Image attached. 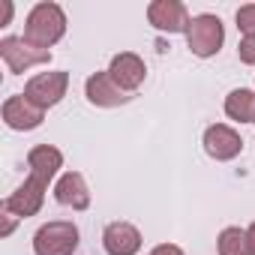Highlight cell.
Listing matches in <instances>:
<instances>
[{"label": "cell", "instance_id": "277c9868", "mask_svg": "<svg viewBox=\"0 0 255 255\" xmlns=\"http://www.w3.org/2000/svg\"><path fill=\"white\" fill-rule=\"evenodd\" d=\"M66 87H69V72L63 69H54V72H39L33 75L27 84H24V96L36 105V108H54L63 96H66Z\"/></svg>", "mask_w": 255, "mask_h": 255}, {"label": "cell", "instance_id": "2e32d148", "mask_svg": "<svg viewBox=\"0 0 255 255\" xmlns=\"http://www.w3.org/2000/svg\"><path fill=\"white\" fill-rule=\"evenodd\" d=\"M216 252L219 255H255L252 243H249V234L237 225H228L219 231V240H216Z\"/></svg>", "mask_w": 255, "mask_h": 255}, {"label": "cell", "instance_id": "9a60e30c", "mask_svg": "<svg viewBox=\"0 0 255 255\" xmlns=\"http://www.w3.org/2000/svg\"><path fill=\"white\" fill-rule=\"evenodd\" d=\"M225 114L237 123H255V93L237 87L225 96Z\"/></svg>", "mask_w": 255, "mask_h": 255}, {"label": "cell", "instance_id": "30bf717a", "mask_svg": "<svg viewBox=\"0 0 255 255\" xmlns=\"http://www.w3.org/2000/svg\"><path fill=\"white\" fill-rule=\"evenodd\" d=\"M108 75H111L126 93H132V90L141 87V81H144V75H147V66H144V60H141L135 51H120V54L111 57Z\"/></svg>", "mask_w": 255, "mask_h": 255}, {"label": "cell", "instance_id": "52a82bcc", "mask_svg": "<svg viewBox=\"0 0 255 255\" xmlns=\"http://www.w3.org/2000/svg\"><path fill=\"white\" fill-rule=\"evenodd\" d=\"M147 21L162 33H186L192 18L180 0H156L147 6Z\"/></svg>", "mask_w": 255, "mask_h": 255}, {"label": "cell", "instance_id": "ba28073f", "mask_svg": "<svg viewBox=\"0 0 255 255\" xmlns=\"http://www.w3.org/2000/svg\"><path fill=\"white\" fill-rule=\"evenodd\" d=\"M45 183H39L36 177H27L6 201H3V210H9L12 216L18 219H27V216H36L42 210V201H45Z\"/></svg>", "mask_w": 255, "mask_h": 255}, {"label": "cell", "instance_id": "4fadbf2b", "mask_svg": "<svg viewBox=\"0 0 255 255\" xmlns=\"http://www.w3.org/2000/svg\"><path fill=\"white\" fill-rule=\"evenodd\" d=\"M54 198L57 204L63 207H72V210H87L90 207V189H87V180L81 171H66L57 186H54Z\"/></svg>", "mask_w": 255, "mask_h": 255}, {"label": "cell", "instance_id": "9c48e42d", "mask_svg": "<svg viewBox=\"0 0 255 255\" xmlns=\"http://www.w3.org/2000/svg\"><path fill=\"white\" fill-rule=\"evenodd\" d=\"M84 93H87V99L93 102V105H99V108H117V105H126L132 99V93H126L111 75H108V69L105 72H93L90 78H87V84H84Z\"/></svg>", "mask_w": 255, "mask_h": 255}, {"label": "cell", "instance_id": "e0dca14e", "mask_svg": "<svg viewBox=\"0 0 255 255\" xmlns=\"http://www.w3.org/2000/svg\"><path fill=\"white\" fill-rule=\"evenodd\" d=\"M234 18H237V27L243 30V36H252V33H255V3L240 6Z\"/></svg>", "mask_w": 255, "mask_h": 255}, {"label": "cell", "instance_id": "5b68a950", "mask_svg": "<svg viewBox=\"0 0 255 255\" xmlns=\"http://www.w3.org/2000/svg\"><path fill=\"white\" fill-rule=\"evenodd\" d=\"M0 57H3V63L9 66L12 75H21V72H27L30 66L48 63V60H51V51L33 48V45H27V42L18 39V36H3V39H0Z\"/></svg>", "mask_w": 255, "mask_h": 255}, {"label": "cell", "instance_id": "44dd1931", "mask_svg": "<svg viewBox=\"0 0 255 255\" xmlns=\"http://www.w3.org/2000/svg\"><path fill=\"white\" fill-rule=\"evenodd\" d=\"M9 18H12V3L3 0V24H9Z\"/></svg>", "mask_w": 255, "mask_h": 255}, {"label": "cell", "instance_id": "d6986e66", "mask_svg": "<svg viewBox=\"0 0 255 255\" xmlns=\"http://www.w3.org/2000/svg\"><path fill=\"white\" fill-rule=\"evenodd\" d=\"M150 255H186V252L180 246H174V243H159V246H153Z\"/></svg>", "mask_w": 255, "mask_h": 255}, {"label": "cell", "instance_id": "7a4b0ae2", "mask_svg": "<svg viewBox=\"0 0 255 255\" xmlns=\"http://www.w3.org/2000/svg\"><path fill=\"white\" fill-rule=\"evenodd\" d=\"M78 249V225L66 219L45 222L33 234V252L36 255H72Z\"/></svg>", "mask_w": 255, "mask_h": 255}, {"label": "cell", "instance_id": "ac0fdd59", "mask_svg": "<svg viewBox=\"0 0 255 255\" xmlns=\"http://www.w3.org/2000/svg\"><path fill=\"white\" fill-rule=\"evenodd\" d=\"M237 57H240L246 66H255V33L240 39V45H237Z\"/></svg>", "mask_w": 255, "mask_h": 255}, {"label": "cell", "instance_id": "7c38bea8", "mask_svg": "<svg viewBox=\"0 0 255 255\" xmlns=\"http://www.w3.org/2000/svg\"><path fill=\"white\" fill-rule=\"evenodd\" d=\"M102 246L108 255H135L141 249V231L132 222H108L102 231Z\"/></svg>", "mask_w": 255, "mask_h": 255}, {"label": "cell", "instance_id": "5bb4252c", "mask_svg": "<svg viewBox=\"0 0 255 255\" xmlns=\"http://www.w3.org/2000/svg\"><path fill=\"white\" fill-rule=\"evenodd\" d=\"M60 165H63V153L57 150V147H51V144H36L30 153H27V168H30V174L27 177H36L39 183H51V177L60 171Z\"/></svg>", "mask_w": 255, "mask_h": 255}, {"label": "cell", "instance_id": "3957f363", "mask_svg": "<svg viewBox=\"0 0 255 255\" xmlns=\"http://www.w3.org/2000/svg\"><path fill=\"white\" fill-rule=\"evenodd\" d=\"M225 42V27L219 21V15H195L186 27V45L195 57H213Z\"/></svg>", "mask_w": 255, "mask_h": 255}, {"label": "cell", "instance_id": "8fae6325", "mask_svg": "<svg viewBox=\"0 0 255 255\" xmlns=\"http://www.w3.org/2000/svg\"><path fill=\"white\" fill-rule=\"evenodd\" d=\"M45 111L36 108L24 93H15L3 102V120L9 129H18V132H27V129H36V126L42 123Z\"/></svg>", "mask_w": 255, "mask_h": 255}, {"label": "cell", "instance_id": "6da1fadb", "mask_svg": "<svg viewBox=\"0 0 255 255\" xmlns=\"http://www.w3.org/2000/svg\"><path fill=\"white\" fill-rule=\"evenodd\" d=\"M66 33V15L57 3H36L30 12H27V21H24V42L33 45V48H51L57 39H63Z\"/></svg>", "mask_w": 255, "mask_h": 255}, {"label": "cell", "instance_id": "8992f818", "mask_svg": "<svg viewBox=\"0 0 255 255\" xmlns=\"http://www.w3.org/2000/svg\"><path fill=\"white\" fill-rule=\"evenodd\" d=\"M204 150H207L210 159H216V162H228V159L240 156V150H243V138H240V132L231 129V126H225V123H213V126H207V129H204Z\"/></svg>", "mask_w": 255, "mask_h": 255}, {"label": "cell", "instance_id": "ffe728a7", "mask_svg": "<svg viewBox=\"0 0 255 255\" xmlns=\"http://www.w3.org/2000/svg\"><path fill=\"white\" fill-rule=\"evenodd\" d=\"M12 225H15V216H12V213L6 210V225H3V237H6V234H12Z\"/></svg>", "mask_w": 255, "mask_h": 255}, {"label": "cell", "instance_id": "7402d4cb", "mask_svg": "<svg viewBox=\"0 0 255 255\" xmlns=\"http://www.w3.org/2000/svg\"><path fill=\"white\" fill-rule=\"evenodd\" d=\"M246 234H249V243H252V249H255V222L246 228Z\"/></svg>", "mask_w": 255, "mask_h": 255}]
</instances>
